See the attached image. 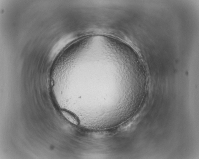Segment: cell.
Segmentation results:
<instances>
[{
  "mask_svg": "<svg viewBox=\"0 0 199 159\" xmlns=\"http://www.w3.org/2000/svg\"><path fill=\"white\" fill-rule=\"evenodd\" d=\"M62 113L66 118L72 124L77 125H78V120L74 116L66 111H62Z\"/></svg>",
  "mask_w": 199,
  "mask_h": 159,
  "instance_id": "1",
  "label": "cell"
}]
</instances>
